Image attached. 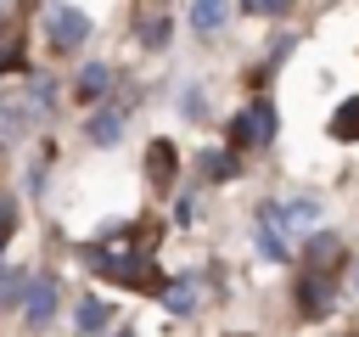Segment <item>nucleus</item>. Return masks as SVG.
<instances>
[{
  "label": "nucleus",
  "mask_w": 359,
  "mask_h": 337,
  "mask_svg": "<svg viewBox=\"0 0 359 337\" xmlns=\"http://www.w3.org/2000/svg\"><path fill=\"white\" fill-rule=\"evenodd\" d=\"M258 219H264V225H275L286 242H297V236H309V242H314V236H320V230H314V219H320V202H314V197L264 202V213H258Z\"/></svg>",
  "instance_id": "2"
},
{
  "label": "nucleus",
  "mask_w": 359,
  "mask_h": 337,
  "mask_svg": "<svg viewBox=\"0 0 359 337\" xmlns=\"http://www.w3.org/2000/svg\"><path fill=\"white\" fill-rule=\"evenodd\" d=\"M331 298H337V275H325V270H303V281H297V309L314 320V315L331 309Z\"/></svg>",
  "instance_id": "5"
},
{
  "label": "nucleus",
  "mask_w": 359,
  "mask_h": 337,
  "mask_svg": "<svg viewBox=\"0 0 359 337\" xmlns=\"http://www.w3.org/2000/svg\"><path fill=\"white\" fill-rule=\"evenodd\" d=\"M45 34H50L56 51H79L90 39V11H79V6H45Z\"/></svg>",
  "instance_id": "3"
},
{
  "label": "nucleus",
  "mask_w": 359,
  "mask_h": 337,
  "mask_svg": "<svg viewBox=\"0 0 359 337\" xmlns=\"http://www.w3.org/2000/svg\"><path fill=\"white\" fill-rule=\"evenodd\" d=\"M135 34H140L146 45H163V39H168V11H157V6H140V11H135Z\"/></svg>",
  "instance_id": "10"
},
{
  "label": "nucleus",
  "mask_w": 359,
  "mask_h": 337,
  "mask_svg": "<svg viewBox=\"0 0 359 337\" xmlns=\"http://www.w3.org/2000/svg\"><path fill=\"white\" fill-rule=\"evenodd\" d=\"M202 168H208V180H230V174H236V157H230V152H208Z\"/></svg>",
  "instance_id": "15"
},
{
  "label": "nucleus",
  "mask_w": 359,
  "mask_h": 337,
  "mask_svg": "<svg viewBox=\"0 0 359 337\" xmlns=\"http://www.w3.org/2000/svg\"><path fill=\"white\" fill-rule=\"evenodd\" d=\"M73 90H79V101H101V95L112 90V67H107V62H90V67L79 73Z\"/></svg>",
  "instance_id": "8"
},
{
  "label": "nucleus",
  "mask_w": 359,
  "mask_h": 337,
  "mask_svg": "<svg viewBox=\"0 0 359 337\" xmlns=\"http://www.w3.org/2000/svg\"><path fill=\"white\" fill-rule=\"evenodd\" d=\"M224 17H230V11H224V6H213V0H202V6H191V28H196V34H213V28L224 22Z\"/></svg>",
  "instance_id": "14"
},
{
  "label": "nucleus",
  "mask_w": 359,
  "mask_h": 337,
  "mask_svg": "<svg viewBox=\"0 0 359 337\" xmlns=\"http://www.w3.org/2000/svg\"><path fill=\"white\" fill-rule=\"evenodd\" d=\"M337 258H342V242H337L331 230H320V236L309 242V264H314V270H325V275H337Z\"/></svg>",
  "instance_id": "11"
},
{
  "label": "nucleus",
  "mask_w": 359,
  "mask_h": 337,
  "mask_svg": "<svg viewBox=\"0 0 359 337\" xmlns=\"http://www.w3.org/2000/svg\"><path fill=\"white\" fill-rule=\"evenodd\" d=\"M22 315H28V326H45V320L56 315V281H50V275H34V281H28Z\"/></svg>",
  "instance_id": "6"
},
{
  "label": "nucleus",
  "mask_w": 359,
  "mask_h": 337,
  "mask_svg": "<svg viewBox=\"0 0 359 337\" xmlns=\"http://www.w3.org/2000/svg\"><path fill=\"white\" fill-rule=\"evenodd\" d=\"M331 135H337V140H359V95L331 112Z\"/></svg>",
  "instance_id": "13"
},
{
  "label": "nucleus",
  "mask_w": 359,
  "mask_h": 337,
  "mask_svg": "<svg viewBox=\"0 0 359 337\" xmlns=\"http://www.w3.org/2000/svg\"><path fill=\"white\" fill-rule=\"evenodd\" d=\"M95 146H118V135H123V107H101L95 118H90V129H84Z\"/></svg>",
  "instance_id": "7"
},
{
  "label": "nucleus",
  "mask_w": 359,
  "mask_h": 337,
  "mask_svg": "<svg viewBox=\"0 0 359 337\" xmlns=\"http://www.w3.org/2000/svg\"><path fill=\"white\" fill-rule=\"evenodd\" d=\"M11 230H17V202H11V197H0V247L11 242Z\"/></svg>",
  "instance_id": "16"
},
{
  "label": "nucleus",
  "mask_w": 359,
  "mask_h": 337,
  "mask_svg": "<svg viewBox=\"0 0 359 337\" xmlns=\"http://www.w3.org/2000/svg\"><path fill=\"white\" fill-rule=\"evenodd\" d=\"M163 298H168V309H174V315H191V286H185V281H180V286H168Z\"/></svg>",
  "instance_id": "17"
},
{
  "label": "nucleus",
  "mask_w": 359,
  "mask_h": 337,
  "mask_svg": "<svg viewBox=\"0 0 359 337\" xmlns=\"http://www.w3.org/2000/svg\"><path fill=\"white\" fill-rule=\"evenodd\" d=\"M118 337H135V331H118Z\"/></svg>",
  "instance_id": "19"
},
{
  "label": "nucleus",
  "mask_w": 359,
  "mask_h": 337,
  "mask_svg": "<svg viewBox=\"0 0 359 337\" xmlns=\"http://www.w3.org/2000/svg\"><path fill=\"white\" fill-rule=\"evenodd\" d=\"M275 135V107L269 101H247L236 118H230V140L236 146H264Z\"/></svg>",
  "instance_id": "4"
},
{
  "label": "nucleus",
  "mask_w": 359,
  "mask_h": 337,
  "mask_svg": "<svg viewBox=\"0 0 359 337\" xmlns=\"http://www.w3.org/2000/svg\"><path fill=\"white\" fill-rule=\"evenodd\" d=\"M146 180H151V185H168V180H174V146H168V140H151V146H146Z\"/></svg>",
  "instance_id": "9"
},
{
  "label": "nucleus",
  "mask_w": 359,
  "mask_h": 337,
  "mask_svg": "<svg viewBox=\"0 0 359 337\" xmlns=\"http://www.w3.org/2000/svg\"><path fill=\"white\" fill-rule=\"evenodd\" d=\"M90 264L101 270V275H112V281H123V286H163L157 281V270H151V247H140V253H118V247H95L90 253Z\"/></svg>",
  "instance_id": "1"
},
{
  "label": "nucleus",
  "mask_w": 359,
  "mask_h": 337,
  "mask_svg": "<svg viewBox=\"0 0 359 337\" xmlns=\"http://www.w3.org/2000/svg\"><path fill=\"white\" fill-rule=\"evenodd\" d=\"M6 67H17V51H11V45H0V73H6Z\"/></svg>",
  "instance_id": "18"
},
{
  "label": "nucleus",
  "mask_w": 359,
  "mask_h": 337,
  "mask_svg": "<svg viewBox=\"0 0 359 337\" xmlns=\"http://www.w3.org/2000/svg\"><path fill=\"white\" fill-rule=\"evenodd\" d=\"M73 320H79V331H84V337H95V331H107V320H112V309H107L101 298H84Z\"/></svg>",
  "instance_id": "12"
}]
</instances>
